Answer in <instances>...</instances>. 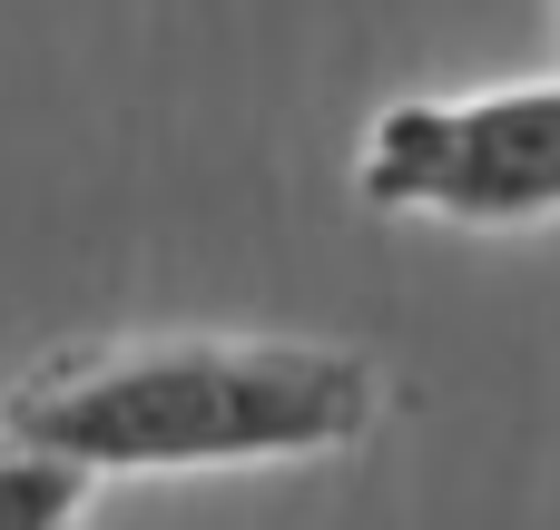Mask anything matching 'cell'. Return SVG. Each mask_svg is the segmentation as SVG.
I'll list each match as a JSON object with an SVG mask.
<instances>
[{"label":"cell","instance_id":"6da1fadb","mask_svg":"<svg viewBox=\"0 0 560 530\" xmlns=\"http://www.w3.org/2000/svg\"><path fill=\"white\" fill-rule=\"evenodd\" d=\"M384 413L364 354L335 344H89L39 364L0 403V443L59 452L79 472H217L345 452Z\"/></svg>","mask_w":560,"mask_h":530},{"label":"cell","instance_id":"7a4b0ae2","mask_svg":"<svg viewBox=\"0 0 560 530\" xmlns=\"http://www.w3.org/2000/svg\"><path fill=\"white\" fill-rule=\"evenodd\" d=\"M364 197L453 216V226H522L560 207V79L551 89H482V98H404L364 138Z\"/></svg>","mask_w":560,"mask_h":530},{"label":"cell","instance_id":"3957f363","mask_svg":"<svg viewBox=\"0 0 560 530\" xmlns=\"http://www.w3.org/2000/svg\"><path fill=\"white\" fill-rule=\"evenodd\" d=\"M89 482H98V472L59 462V452H20V443H0V530H69V521H79V502H89Z\"/></svg>","mask_w":560,"mask_h":530}]
</instances>
